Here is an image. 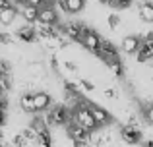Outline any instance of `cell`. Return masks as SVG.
Returning <instances> with one entry per match:
<instances>
[{
	"mask_svg": "<svg viewBox=\"0 0 153 147\" xmlns=\"http://www.w3.org/2000/svg\"><path fill=\"white\" fill-rule=\"evenodd\" d=\"M72 118H74L82 128H85L89 134H93V132L99 130V124L95 122L93 114H91V110H89V101H85V103L76 106V109L72 110Z\"/></svg>",
	"mask_w": 153,
	"mask_h": 147,
	"instance_id": "obj_1",
	"label": "cell"
},
{
	"mask_svg": "<svg viewBox=\"0 0 153 147\" xmlns=\"http://www.w3.org/2000/svg\"><path fill=\"white\" fill-rule=\"evenodd\" d=\"M43 118H45L47 126H64L68 124V122L72 120V114L70 110H68L66 105H52L49 110H45L43 112Z\"/></svg>",
	"mask_w": 153,
	"mask_h": 147,
	"instance_id": "obj_2",
	"label": "cell"
},
{
	"mask_svg": "<svg viewBox=\"0 0 153 147\" xmlns=\"http://www.w3.org/2000/svg\"><path fill=\"white\" fill-rule=\"evenodd\" d=\"M60 31H62V35L68 39V41L82 43L83 37H85V33L89 31V27L83 25V23H79V21H70V23H64V25L60 27Z\"/></svg>",
	"mask_w": 153,
	"mask_h": 147,
	"instance_id": "obj_3",
	"label": "cell"
},
{
	"mask_svg": "<svg viewBox=\"0 0 153 147\" xmlns=\"http://www.w3.org/2000/svg\"><path fill=\"white\" fill-rule=\"evenodd\" d=\"M120 137H122V141L128 143V145H138L143 136H142V130H140L138 126L124 124L122 128H120Z\"/></svg>",
	"mask_w": 153,
	"mask_h": 147,
	"instance_id": "obj_4",
	"label": "cell"
},
{
	"mask_svg": "<svg viewBox=\"0 0 153 147\" xmlns=\"http://www.w3.org/2000/svg\"><path fill=\"white\" fill-rule=\"evenodd\" d=\"M37 23H41V25H49V27H56V25H58V12L54 10V6L39 8Z\"/></svg>",
	"mask_w": 153,
	"mask_h": 147,
	"instance_id": "obj_5",
	"label": "cell"
},
{
	"mask_svg": "<svg viewBox=\"0 0 153 147\" xmlns=\"http://www.w3.org/2000/svg\"><path fill=\"white\" fill-rule=\"evenodd\" d=\"M66 134H68V137H70L72 141H74V140H91V137H93L85 128H82L74 118L66 124Z\"/></svg>",
	"mask_w": 153,
	"mask_h": 147,
	"instance_id": "obj_6",
	"label": "cell"
},
{
	"mask_svg": "<svg viewBox=\"0 0 153 147\" xmlns=\"http://www.w3.org/2000/svg\"><path fill=\"white\" fill-rule=\"evenodd\" d=\"M101 43H103L101 35L95 33L93 29H89V31L85 33V37H83V41H82V47H83L85 50H89V52L97 54V50H99V47H101Z\"/></svg>",
	"mask_w": 153,
	"mask_h": 147,
	"instance_id": "obj_7",
	"label": "cell"
},
{
	"mask_svg": "<svg viewBox=\"0 0 153 147\" xmlns=\"http://www.w3.org/2000/svg\"><path fill=\"white\" fill-rule=\"evenodd\" d=\"M89 110H91V114H93L95 122L99 124V128H101V126H108V124H112V116H111V112H108V110H105L101 105H91V103H89Z\"/></svg>",
	"mask_w": 153,
	"mask_h": 147,
	"instance_id": "obj_8",
	"label": "cell"
},
{
	"mask_svg": "<svg viewBox=\"0 0 153 147\" xmlns=\"http://www.w3.org/2000/svg\"><path fill=\"white\" fill-rule=\"evenodd\" d=\"M33 103H35L37 112H45V110H49L52 106V97H51V93H47V91H35L33 93Z\"/></svg>",
	"mask_w": 153,
	"mask_h": 147,
	"instance_id": "obj_9",
	"label": "cell"
},
{
	"mask_svg": "<svg viewBox=\"0 0 153 147\" xmlns=\"http://www.w3.org/2000/svg\"><path fill=\"white\" fill-rule=\"evenodd\" d=\"M140 45H142V39H140L138 35H128V37L122 39V52L136 54L138 49H140Z\"/></svg>",
	"mask_w": 153,
	"mask_h": 147,
	"instance_id": "obj_10",
	"label": "cell"
},
{
	"mask_svg": "<svg viewBox=\"0 0 153 147\" xmlns=\"http://www.w3.org/2000/svg\"><path fill=\"white\" fill-rule=\"evenodd\" d=\"M97 56L101 58V60H108V58H114V56H118V50H116V47L112 45L111 41H105L103 39V43H101V47H99V50H97Z\"/></svg>",
	"mask_w": 153,
	"mask_h": 147,
	"instance_id": "obj_11",
	"label": "cell"
},
{
	"mask_svg": "<svg viewBox=\"0 0 153 147\" xmlns=\"http://www.w3.org/2000/svg\"><path fill=\"white\" fill-rule=\"evenodd\" d=\"M16 39H19V41H22V43H25V45L39 41V39H37V31H35L33 27H29V25L19 27V29H18V33H16Z\"/></svg>",
	"mask_w": 153,
	"mask_h": 147,
	"instance_id": "obj_12",
	"label": "cell"
},
{
	"mask_svg": "<svg viewBox=\"0 0 153 147\" xmlns=\"http://www.w3.org/2000/svg\"><path fill=\"white\" fill-rule=\"evenodd\" d=\"M19 106H22V110L25 114H35L37 112L35 103H33V93H29V91L22 93V97H19Z\"/></svg>",
	"mask_w": 153,
	"mask_h": 147,
	"instance_id": "obj_13",
	"label": "cell"
},
{
	"mask_svg": "<svg viewBox=\"0 0 153 147\" xmlns=\"http://www.w3.org/2000/svg\"><path fill=\"white\" fill-rule=\"evenodd\" d=\"M105 64H107V68L111 70V74L114 75V78H122V74H124V64H122V60H120V56L108 58V60H105Z\"/></svg>",
	"mask_w": 153,
	"mask_h": 147,
	"instance_id": "obj_14",
	"label": "cell"
},
{
	"mask_svg": "<svg viewBox=\"0 0 153 147\" xmlns=\"http://www.w3.org/2000/svg\"><path fill=\"white\" fill-rule=\"evenodd\" d=\"M22 18L25 19L27 23H37V18H39V8L35 6H29V4H23L22 10H19Z\"/></svg>",
	"mask_w": 153,
	"mask_h": 147,
	"instance_id": "obj_15",
	"label": "cell"
},
{
	"mask_svg": "<svg viewBox=\"0 0 153 147\" xmlns=\"http://www.w3.org/2000/svg\"><path fill=\"white\" fill-rule=\"evenodd\" d=\"M136 60H138V62H149V60H153V45H147V43L142 41L138 52H136Z\"/></svg>",
	"mask_w": 153,
	"mask_h": 147,
	"instance_id": "obj_16",
	"label": "cell"
},
{
	"mask_svg": "<svg viewBox=\"0 0 153 147\" xmlns=\"http://www.w3.org/2000/svg\"><path fill=\"white\" fill-rule=\"evenodd\" d=\"M16 16H18V10L10 4V6H6V8L0 10V23H2V25H10V23L16 19Z\"/></svg>",
	"mask_w": 153,
	"mask_h": 147,
	"instance_id": "obj_17",
	"label": "cell"
},
{
	"mask_svg": "<svg viewBox=\"0 0 153 147\" xmlns=\"http://www.w3.org/2000/svg\"><path fill=\"white\" fill-rule=\"evenodd\" d=\"M138 14L142 18V21L146 23H153V4L151 2H142L138 8Z\"/></svg>",
	"mask_w": 153,
	"mask_h": 147,
	"instance_id": "obj_18",
	"label": "cell"
},
{
	"mask_svg": "<svg viewBox=\"0 0 153 147\" xmlns=\"http://www.w3.org/2000/svg\"><path fill=\"white\" fill-rule=\"evenodd\" d=\"M31 128H33L35 132H37V136H39V134L47 132L49 126H47V122H45V118H43V116H33V120H31Z\"/></svg>",
	"mask_w": 153,
	"mask_h": 147,
	"instance_id": "obj_19",
	"label": "cell"
},
{
	"mask_svg": "<svg viewBox=\"0 0 153 147\" xmlns=\"http://www.w3.org/2000/svg\"><path fill=\"white\" fill-rule=\"evenodd\" d=\"M85 8V0H68V14H79Z\"/></svg>",
	"mask_w": 153,
	"mask_h": 147,
	"instance_id": "obj_20",
	"label": "cell"
},
{
	"mask_svg": "<svg viewBox=\"0 0 153 147\" xmlns=\"http://www.w3.org/2000/svg\"><path fill=\"white\" fill-rule=\"evenodd\" d=\"M22 136L27 140V143H35V141H37V132H35L31 126H29V128H23V130H22Z\"/></svg>",
	"mask_w": 153,
	"mask_h": 147,
	"instance_id": "obj_21",
	"label": "cell"
},
{
	"mask_svg": "<svg viewBox=\"0 0 153 147\" xmlns=\"http://www.w3.org/2000/svg\"><path fill=\"white\" fill-rule=\"evenodd\" d=\"M0 87L4 93H8L12 89V75H0Z\"/></svg>",
	"mask_w": 153,
	"mask_h": 147,
	"instance_id": "obj_22",
	"label": "cell"
},
{
	"mask_svg": "<svg viewBox=\"0 0 153 147\" xmlns=\"http://www.w3.org/2000/svg\"><path fill=\"white\" fill-rule=\"evenodd\" d=\"M12 145H14V147H25V145H27V140L22 136V132L16 134V136L12 137Z\"/></svg>",
	"mask_w": 153,
	"mask_h": 147,
	"instance_id": "obj_23",
	"label": "cell"
},
{
	"mask_svg": "<svg viewBox=\"0 0 153 147\" xmlns=\"http://www.w3.org/2000/svg\"><path fill=\"white\" fill-rule=\"evenodd\" d=\"M132 4V0H111V6L116 8V10H124Z\"/></svg>",
	"mask_w": 153,
	"mask_h": 147,
	"instance_id": "obj_24",
	"label": "cell"
},
{
	"mask_svg": "<svg viewBox=\"0 0 153 147\" xmlns=\"http://www.w3.org/2000/svg\"><path fill=\"white\" fill-rule=\"evenodd\" d=\"M54 10L58 12V14H68V0H56Z\"/></svg>",
	"mask_w": 153,
	"mask_h": 147,
	"instance_id": "obj_25",
	"label": "cell"
},
{
	"mask_svg": "<svg viewBox=\"0 0 153 147\" xmlns=\"http://www.w3.org/2000/svg\"><path fill=\"white\" fill-rule=\"evenodd\" d=\"M29 74L43 75V64H41V62H33V64H29Z\"/></svg>",
	"mask_w": 153,
	"mask_h": 147,
	"instance_id": "obj_26",
	"label": "cell"
},
{
	"mask_svg": "<svg viewBox=\"0 0 153 147\" xmlns=\"http://www.w3.org/2000/svg\"><path fill=\"white\" fill-rule=\"evenodd\" d=\"M64 89H66V95H72V93H79V87L72 81H64Z\"/></svg>",
	"mask_w": 153,
	"mask_h": 147,
	"instance_id": "obj_27",
	"label": "cell"
},
{
	"mask_svg": "<svg viewBox=\"0 0 153 147\" xmlns=\"http://www.w3.org/2000/svg\"><path fill=\"white\" fill-rule=\"evenodd\" d=\"M0 75H12V66L6 60H0Z\"/></svg>",
	"mask_w": 153,
	"mask_h": 147,
	"instance_id": "obj_28",
	"label": "cell"
},
{
	"mask_svg": "<svg viewBox=\"0 0 153 147\" xmlns=\"http://www.w3.org/2000/svg\"><path fill=\"white\" fill-rule=\"evenodd\" d=\"M107 23H108V27H111V29H114V27H118V23H120V18L116 14H111L107 18Z\"/></svg>",
	"mask_w": 153,
	"mask_h": 147,
	"instance_id": "obj_29",
	"label": "cell"
},
{
	"mask_svg": "<svg viewBox=\"0 0 153 147\" xmlns=\"http://www.w3.org/2000/svg\"><path fill=\"white\" fill-rule=\"evenodd\" d=\"M14 35L10 33H0V43H4V45H14Z\"/></svg>",
	"mask_w": 153,
	"mask_h": 147,
	"instance_id": "obj_30",
	"label": "cell"
},
{
	"mask_svg": "<svg viewBox=\"0 0 153 147\" xmlns=\"http://www.w3.org/2000/svg\"><path fill=\"white\" fill-rule=\"evenodd\" d=\"M103 93H105V97H107V99H116V97H118V91H116L114 87H105Z\"/></svg>",
	"mask_w": 153,
	"mask_h": 147,
	"instance_id": "obj_31",
	"label": "cell"
},
{
	"mask_svg": "<svg viewBox=\"0 0 153 147\" xmlns=\"http://www.w3.org/2000/svg\"><path fill=\"white\" fill-rule=\"evenodd\" d=\"M79 87H82V89H85V91H93L95 89V85L91 81H87V79H79Z\"/></svg>",
	"mask_w": 153,
	"mask_h": 147,
	"instance_id": "obj_32",
	"label": "cell"
},
{
	"mask_svg": "<svg viewBox=\"0 0 153 147\" xmlns=\"http://www.w3.org/2000/svg\"><path fill=\"white\" fill-rule=\"evenodd\" d=\"M51 68L54 70V72H58V70H60V64H58V58H56V54H52V56H51Z\"/></svg>",
	"mask_w": 153,
	"mask_h": 147,
	"instance_id": "obj_33",
	"label": "cell"
},
{
	"mask_svg": "<svg viewBox=\"0 0 153 147\" xmlns=\"http://www.w3.org/2000/svg\"><path fill=\"white\" fill-rule=\"evenodd\" d=\"M64 68L70 70V72H78V66H76L72 60H64Z\"/></svg>",
	"mask_w": 153,
	"mask_h": 147,
	"instance_id": "obj_34",
	"label": "cell"
},
{
	"mask_svg": "<svg viewBox=\"0 0 153 147\" xmlns=\"http://www.w3.org/2000/svg\"><path fill=\"white\" fill-rule=\"evenodd\" d=\"M29 6H35V8H43L45 6V0H27Z\"/></svg>",
	"mask_w": 153,
	"mask_h": 147,
	"instance_id": "obj_35",
	"label": "cell"
},
{
	"mask_svg": "<svg viewBox=\"0 0 153 147\" xmlns=\"http://www.w3.org/2000/svg\"><path fill=\"white\" fill-rule=\"evenodd\" d=\"M142 41H143V43H147V45H153V31H149V33L143 35Z\"/></svg>",
	"mask_w": 153,
	"mask_h": 147,
	"instance_id": "obj_36",
	"label": "cell"
},
{
	"mask_svg": "<svg viewBox=\"0 0 153 147\" xmlns=\"http://www.w3.org/2000/svg\"><path fill=\"white\" fill-rule=\"evenodd\" d=\"M4 124H6V110L0 109V128H4Z\"/></svg>",
	"mask_w": 153,
	"mask_h": 147,
	"instance_id": "obj_37",
	"label": "cell"
},
{
	"mask_svg": "<svg viewBox=\"0 0 153 147\" xmlns=\"http://www.w3.org/2000/svg\"><path fill=\"white\" fill-rule=\"evenodd\" d=\"M0 109H4V110L8 109V99H6V95H0Z\"/></svg>",
	"mask_w": 153,
	"mask_h": 147,
	"instance_id": "obj_38",
	"label": "cell"
},
{
	"mask_svg": "<svg viewBox=\"0 0 153 147\" xmlns=\"http://www.w3.org/2000/svg\"><path fill=\"white\" fill-rule=\"evenodd\" d=\"M33 147H52V143H47V141H41V140H37L33 143Z\"/></svg>",
	"mask_w": 153,
	"mask_h": 147,
	"instance_id": "obj_39",
	"label": "cell"
},
{
	"mask_svg": "<svg viewBox=\"0 0 153 147\" xmlns=\"http://www.w3.org/2000/svg\"><path fill=\"white\" fill-rule=\"evenodd\" d=\"M6 6H10V0H0V10L6 8Z\"/></svg>",
	"mask_w": 153,
	"mask_h": 147,
	"instance_id": "obj_40",
	"label": "cell"
},
{
	"mask_svg": "<svg viewBox=\"0 0 153 147\" xmlns=\"http://www.w3.org/2000/svg\"><path fill=\"white\" fill-rule=\"evenodd\" d=\"M56 0H45V6H54Z\"/></svg>",
	"mask_w": 153,
	"mask_h": 147,
	"instance_id": "obj_41",
	"label": "cell"
},
{
	"mask_svg": "<svg viewBox=\"0 0 153 147\" xmlns=\"http://www.w3.org/2000/svg\"><path fill=\"white\" fill-rule=\"evenodd\" d=\"M142 147H153V141H146V143H143Z\"/></svg>",
	"mask_w": 153,
	"mask_h": 147,
	"instance_id": "obj_42",
	"label": "cell"
},
{
	"mask_svg": "<svg viewBox=\"0 0 153 147\" xmlns=\"http://www.w3.org/2000/svg\"><path fill=\"white\" fill-rule=\"evenodd\" d=\"M16 2H18V4H22V6H23V4H27V0H16Z\"/></svg>",
	"mask_w": 153,
	"mask_h": 147,
	"instance_id": "obj_43",
	"label": "cell"
},
{
	"mask_svg": "<svg viewBox=\"0 0 153 147\" xmlns=\"http://www.w3.org/2000/svg\"><path fill=\"white\" fill-rule=\"evenodd\" d=\"M99 2H103V4H111V0H99Z\"/></svg>",
	"mask_w": 153,
	"mask_h": 147,
	"instance_id": "obj_44",
	"label": "cell"
},
{
	"mask_svg": "<svg viewBox=\"0 0 153 147\" xmlns=\"http://www.w3.org/2000/svg\"><path fill=\"white\" fill-rule=\"evenodd\" d=\"M2 137H4V132H2V128H0V141H2Z\"/></svg>",
	"mask_w": 153,
	"mask_h": 147,
	"instance_id": "obj_45",
	"label": "cell"
},
{
	"mask_svg": "<svg viewBox=\"0 0 153 147\" xmlns=\"http://www.w3.org/2000/svg\"><path fill=\"white\" fill-rule=\"evenodd\" d=\"M0 95H6V93H4V91H2V87H0Z\"/></svg>",
	"mask_w": 153,
	"mask_h": 147,
	"instance_id": "obj_46",
	"label": "cell"
},
{
	"mask_svg": "<svg viewBox=\"0 0 153 147\" xmlns=\"http://www.w3.org/2000/svg\"><path fill=\"white\" fill-rule=\"evenodd\" d=\"M0 147H4V143H2V141H0Z\"/></svg>",
	"mask_w": 153,
	"mask_h": 147,
	"instance_id": "obj_47",
	"label": "cell"
}]
</instances>
